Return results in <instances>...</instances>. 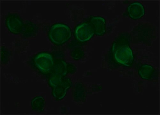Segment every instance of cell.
<instances>
[{
	"mask_svg": "<svg viewBox=\"0 0 160 115\" xmlns=\"http://www.w3.org/2000/svg\"><path fill=\"white\" fill-rule=\"evenodd\" d=\"M154 71L153 68L150 65H144L140 67L139 74L142 78L148 79L150 78Z\"/></svg>",
	"mask_w": 160,
	"mask_h": 115,
	"instance_id": "11",
	"label": "cell"
},
{
	"mask_svg": "<svg viewBox=\"0 0 160 115\" xmlns=\"http://www.w3.org/2000/svg\"><path fill=\"white\" fill-rule=\"evenodd\" d=\"M34 63L37 68L45 75L51 73L54 62L52 56L46 52H42L37 55L34 59Z\"/></svg>",
	"mask_w": 160,
	"mask_h": 115,
	"instance_id": "3",
	"label": "cell"
},
{
	"mask_svg": "<svg viewBox=\"0 0 160 115\" xmlns=\"http://www.w3.org/2000/svg\"><path fill=\"white\" fill-rule=\"evenodd\" d=\"M94 34V30L90 22L81 23L75 29V37L78 40L82 42L90 40Z\"/></svg>",
	"mask_w": 160,
	"mask_h": 115,
	"instance_id": "4",
	"label": "cell"
},
{
	"mask_svg": "<svg viewBox=\"0 0 160 115\" xmlns=\"http://www.w3.org/2000/svg\"><path fill=\"white\" fill-rule=\"evenodd\" d=\"M49 83L52 88L58 86H62L68 89L71 87V82L70 79L65 77L52 74Z\"/></svg>",
	"mask_w": 160,
	"mask_h": 115,
	"instance_id": "8",
	"label": "cell"
},
{
	"mask_svg": "<svg viewBox=\"0 0 160 115\" xmlns=\"http://www.w3.org/2000/svg\"><path fill=\"white\" fill-rule=\"evenodd\" d=\"M72 36L70 28L67 25L58 23L52 25L49 31V38L54 44L60 46L64 44Z\"/></svg>",
	"mask_w": 160,
	"mask_h": 115,
	"instance_id": "2",
	"label": "cell"
},
{
	"mask_svg": "<svg viewBox=\"0 0 160 115\" xmlns=\"http://www.w3.org/2000/svg\"><path fill=\"white\" fill-rule=\"evenodd\" d=\"M68 72V65L66 62L62 60H59L54 62L51 73L65 77Z\"/></svg>",
	"mask_w": 160,
	"mask_h": 115,
	"instance_id": "9",
	"label": "cell"
},
{
	"mask_svg": "<svg viewBox=\"0 0 160 115\" xmlns=\"http://www.w3.org/2000/svg\"><path fill=\"white\" fill-rule=\"evenodd\" d=\"M128 12L130 18L136 20L142 18L145 14V9L142 4L135 2L131 4L128 7Z\"/></svg>",
	"mask_w": 160,
	"mask_h": 115,
	"instance_id": "7",
	"label": "cell"
},
{
	"mask_svg": "<svg viewBox=\"0 0 160 115\" xmlns=\"http://www.w3.org/2000/svg\"><path fill=\"white\" fill-rule=\"evenodd\" d=\"M112 52L116 62L128 67L132 65L134 59L133 52L125 39H119L115 41Z\"/></svg>",
	"mask_w": 160,
	"mask_h": 115,
	"instance_id": "1",
	"label": "cell"
},
{
	"mask_svg": "<svg viewBox=\"0 0 160 115\" xmlns=\"http://www.w3.org/2000/svg\"><path fill=\"white\" fill-rule=\"evenodd\" d=\"M31 105L34 111L39 112H42L45 106V99L41 96L36 97L32 101Z\"/></svg>",
	"mask_w": 160,
	"mask_h": 115,
	"instance_id": "10",
	"label": "cell"
},
{
	"mask_svg": "<svg viewBox=\"0 0 160 115\" xmlns=\"http://www.w3.org/2000/svg\"><path fill=\"white\" fill-rule=\"evenodd\" d=\"M68 90L62 86H57L53 88L52 95L57 99H62L66 96Z\"/></svg>",
	"mask_w": 160,
	"mask_h": 115,
	"instance_id": "12",
	"label": "cell"
},
{
	"mask_svg": "<svg viewBox=\"0 0 160 115\" xmlns=\"http://www.w3.org/2000/svg\"><path fill=\"white\" fill-rule=\"evenodd\" d=\"M6 24L8 30L13 34H19L23 30V22L17 14H12L9 15L6 19Z\"/></svg>",
	"mask_w": 160,
	"mask_h": 115,
	"instance_id": "5",
	"label": "cell"
},
{
	"mask_svg": "<svg viewBox=\"0 0 160 115\" xmlns=\"http://www.w3.org/2000/svg\"><path fill=\"white\" fill-rule=\"evenodd\" d=\"M106 22L105 19L100 17H92L90 22L93 28L95 34L99 36H103L106 33Z\"/></svg>",
	"mask_w": 160,
	"mask_h": 115,
	"instance_id": "6",
	"label": "cell"
}]
</instances>
